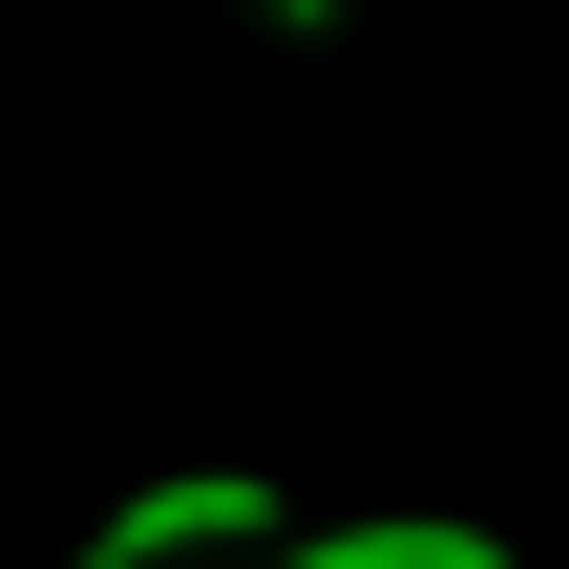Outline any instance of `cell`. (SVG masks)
Here are the masks:
<instances>
[{
  "mask_svg": "<svg viewBox=\"0 0 569 569\" xmlns=\"http://www.w3.org/2000/svg\"><path fill=\"white\" fill-rule=\"evenodd\" d=\"M190 549H274V486H253V465H190V486H127L84 569H190Z\"/></svg>",
  "mask_w": 569,
  "mask_h": 569,
  "instance_id": "1",
  "label": "cell"
},
{
  "mask_svg": "<svg viewBox=\"0 0 569 569\" xmlns=\"http://www.w3.org/2000/svg\"><path fill=\"white\" fill-rule=\"evenodd\" d=\"M253 569H528L507 528H443V507H401V528H274Z\"/></svg>",
  "mask_w": 569,
  "mask_h": 569,
  "instance_id": "2",
  "label": "cell"
},
{
  "mask_svg": "<svg viewBox=\"0 0 569 569\" xmlns=\"http://www.w3.org/2000/svg\"><path fill=\"white\" fill-rule=\"evenodd\" d=\"M274 21H338V0H274Z\"/></svg>",
  "mask_w": 569,
  "mask_h": 569,
  "instance_id": "3",
  "label": "cell"
}]
</instances>
